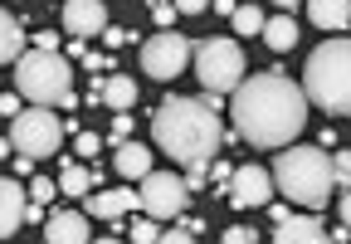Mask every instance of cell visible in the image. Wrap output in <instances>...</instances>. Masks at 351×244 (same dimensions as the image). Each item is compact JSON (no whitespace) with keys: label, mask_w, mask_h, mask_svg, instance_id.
Wrapping results in <instances>:
<instances>
[{"label":"cell","mask_w":351,"mask_h":244,"mask_svg":"<svg viewBox=\"0 0 351 244\" xmlns=\"http://www.w3.org/2000/svg\"><path fill=\"white\" fill-rule=\"evenodd\" d=\"M298 88H302L307 103H317L332 117H341L351 108V45L346 39H327L322 49H313Z\"/></svg>","instance_id":"cell-5"},{"label":"cell","mask_w":351,"mask_h":244,"mask_svg":"<svg viewBox=\"0 0 351 244\" xmlns=\"http://www.w3.org/2000/svg\"><path fill=\"white\" fill-rule=\"evenodd\" d=\"M122 137H132V112H117V117H112V147H117Z\"/></svg>","instance_id":"cell-30"},{"label":"cell","mask_w":351,"mask_h":244,"mask_svg":"<svg viewBox=\"0 0 351 244\" xmlns=\"http://www.w3.org/2000/svg\"><path fill=\"white\" fill-rule=\"evenodd\" d=\"M230 20H234V34H258L263 29V10L258 5H234Z\"/></svg>","instance_id":"cell-22"},{"label":"cell","mask_w":351,"mask_h":244,"mask_svg":"<svg viewBox=\"0 0 351 244\" xmlns=\"http://www.w3.org/2000/svg\"><path fill=\"white\" fill-rule=\"evenodd\" d=\"M98 98H103L112 112H127L132 103H137V84H132L127 73H112V78H103V84H98Z\"/></svg>","instance_id":"cell-20"},{"label":"cell","mask_w":351,"mask_h":244,"mask_svg":"<svg viewBox=\"0 0 351 244\" xmlns=\"http://www.w3.org/2000/svg\"><path fill=\"white\" fill-rule=\"evenodd\" d=\"M112 167H117L122 181H142V176L152 171V151H147L142 142L122 137V142H117V156H112Z\"/></svg>","instance_id":"cell-16"},{"label":"cell","mask_w":351,"mask_h":244,"mask_svg":"<svg viewBox=\"0 0 351 244\" xmlns=\"http://www.w3.org/2000/svg\"><path fill=\"white\" fill-rule=\"evenodd\" d=\"M210 5H215L219 15H230V10H234V0H210Z\"/></svg>","instance_id":"cell-36"},{"label":"cell","mask_w":351,"mask_h":244,"mask_svg":"<svg viewBox=\"0 0 351 244\" xmlns=\"http://www.w3.org/2000/svg\"><path fill=\"white\" fill-rule=\"evenodd\" d=\"M15 88H20V98H29L39 108H54V103L64 112L78 108V98H73V59L59 54V49H29V54H20L15 59Z\"/></svg>","instance_id":"cell-4"},{"label":"cell","mask_w":351,"mask_h":244,"mask_svg":"<svg viewBox=\"0 0 351 244\" xmlns=\"http://www.w3.org/2000/svg\"><path fill=\"white\" fill-rule=\"evenodd\" d=\"M274 239L278 244H327V230H322V220H317V210H307V215H283V220H274Z\"/></svg>","instance_id":"cell-12"},{"label":"cell","mask_w":351,"mask_h":244,"mask_svg":"<svg viewBox=\"0 0 351 244\" xmlns=\"http://www.w3.org/2000/svg\"><path fill=\"white\" fill-rule=\"evenodd\" d=\"M225 195H230L234 210H258V206L274 200V176L263 167H234L230 181H225Z\"/></svg>","instance_id":"cell-10"},{"label":"cell","mask_w":351,"mask_h":244,"mask_svg":"<svg viewBox=\"0 0 351 244\" xmlns=\"http://www.w3.org/2000/svg\"><path fill=\"white\" fill-rule=\"evenodd\" d=\"M108 25V5L103 0H64V29L73 39H88Z\"/></svg>","instance_id":"cell-11"},{"label":"cell","mask_w":351,"mask_h":244,"mask_svg":"<svg viewBox=\"0 0 351 244\" xmlns=\"http://www.w3.org/2000/svg\"><path fill=\"white\" fill-rule=\"evenodd\" d=\"M98 34H103V45H108V49H122V45H132V39H137V34H127V29H117V25H103Z\"/></svg>","instance_id":"cell-27"},{"label":"cell","mask_w":351,"mask_h":244,"mask_svg":"<svg viewBox=\"0 0 351 244\" xmlns=\"http://www.w3.org/2000/svg\"><path fill=\"white\" fill-rule=\"evenodd\" d=\"M59 142H64V127L49 108H29V112H15V127H10V147L25 151V156H59Z\"/></svg>","instance_id":"cell-7"},{"label":"cell","mask_w":351,"mask_h":244,"mask_svg":"<svg viewBox=\"0 0 351 244\" xmlns=\"http://www.w3.org/2000/svg\"><path fill=\"white\" fill-rule=\"evenodd\" d=\"M98 181H93V171L88 167H78V161H59V195H69V200H83L88 191H93Z\"/></svg>","instance_id":"cell-19"},{"label":"cell","mask_w":351,"mask_h":244,"mask_svg":"<svg viewBox=\"0 0 351 244\" xmlns=\"http://www.w3.org/2000/svg\"><path fill=\"white\" fill-rule=\"evenodd\" d=\"M230 117H234V132L244 142L274 151V147H288L307 127V98L283 69H269V73H254V78L234 84Z\"/></svg>","instance_id":"cell-1"},{"label":"cell","mask_w":351,"mask_h":244,"mask_svg":"<svg viewBox=\"0 0 351 244\" xmlns=\"http://www.w3.org/2000/svg\"><path fill=\"white\" fill-rule=\"evenodd\" d=\"M15 171H20V176H34V156L20 151V156H15Z\"/></svg>","instance_id":"cell-35"},{"label":"cell","mask_w":351,"mask_h":244,"mask_svg":"<svg viewBox=\"0 0 351 244\" xmlns=\"http://www.w3.org/2000/svg\"><path fill=\"white\" fill-rule=\"evenodd\" d=\"M25 54V34H20V20L10 10H0V64H15Z\"/></svg>","instance_id":"cell-21"},{"label":"cell","mask_w":351,"mask_h":244,"mask_svg":"<svg viewBox=\"0 0 351 244\" xmlns=\"http://www.w3.org/2000/svg\"><path fill=\"white\" fill-rule=\"evenodd\" d=\"M5 156H15V147H10V137H0V161Z\"/></svg>","instance_id":"cell-37"},{"label":"cell","mask_w":351,"mask_h":244,"mask_svg":"<svg viewBox=\"0 0 351 244\" xmlns=\"http://www.w3.org/2000/svg\"><path fill=\"white\" fill-rule=\"evenodd\" d=\"M307 15H313L317 29L327 34H341L346 20H351V0H307Z\"/></svg>","instance_id":"cell-17"},{"label":"cell","mask_w":351,"mask_h":244,"mask_svg":"<svg viewBox=\"0 0 351 244\" xmlns=\"http://www.w3.org/2000/svg\"><path fill=\"white\" fill-rule=\"evenodd\" d=\"M152 137L156 147L176 161V167H205L210 156H219V142H225V127H219V98H166L152 117Z\"/></svg>","instance_id":"cell-2"},{"label":"cell","mask_w":351,"mask_h":244,"mask_svg":"<svg viewBox=\"0 0 351 244\" xmlns=\"http://www.w3.org/2000/svg\"><path fill=\"white\" fill-rule=\"evenodd\" d=\"M274 5H278V10H288V15H293V5H298V0H274Z\"/></svg>","instance_id":"cell-38"},{"label":"cell","mask_w":351,"mask_h":244,"mask_svg":"<svg viewBox=\"0 0 351 244\" xmlns=\"http://www.w3.org/2000/svg\"><path fill=\"white\" fill-rule=\"evenodd\" d=\"M205 171H210V181H215L219 191H225V181H230L234 167H230V161H219V156H210V161H205Z\"/></svg>","instance_id":"cell-28"},{"label":"cell","mask_w":351,"mask_h":244,"mask_svg":"<svg viewBox=\"0 0 351 244\" xmlns=\"http://www.w3.org/2000/svg\"><path fill=\"white\" fill-rule=\"evenodd\" d=\"M332 181H337V191L351 186V156L346 151H332Z\"/></svg>","instance_id":"cell-24"},{"label":"cell","mask_w":351,"mask_h":244,"mask_svg":"<svg viewBox=\"0 0 351 244\" xmlns=\"http://www.w3.org/2000/svg\"><path fill=\"white\" fill-rule=\"evenodd\" d=\"M127 234L137 239V244H152V239H161V220H152V215H147V220H137V225H132Z\"/></svg>","instance_id":"cell-25"},{"label":"cell","mask_w":351,"mask_h":244,"mask_svg":"<svg viewBox=\"0 0 351 244\" xmlns=\"http://www.w3.org/2000/svg\"><path fill=\"white\" fill-rule=\"evenodd\" d=\"M161 239H166V244H186V239H195V234L181 225V230H161Z\"/></svg>","instance_id":"cell-33"},{"label":"cell","mask_w":351,"mask_h":244,"mask_svg":"<svg viewBox=\"0 0 351 244\" xmlns=\"http://www.w3.org/2000/svg\"><path fill=\"white\" fill-rule=\"evenodd\" d=\"M156 25H161V29L176 25V5H171V0H156Z\"/></svg>","instance_id":"cell-31"},{"label":"cell","mask_w":351,"mask_h":244,"mask_svg":"<svg viewBox=\"0 0 351 244\" xmlns=\"http://www.w3.org/2000/svg\"><path fill=\"white\" fill-rule=\"evenodd\" d=\"M83 200H88V215H98V220H117L127 210H137V191H103V186H93Z\"/></svg>","instance_id":"cell-14"},{"label":"cell","mask_w":351,"mask_h":244,"mask_svg":"<svg viewBox=\"0 0 351 244\" xmlns=\"http://www.w3.org/2000/svg\"><path fill=\"white\" fill-rule=\"evenodd\" d=\"M25 191H20V176H0V239L20 234L25 225Z\"/></svg>","instance_id":"cell-13"},{"label":"cell","mask_w":351,"mask_h":244,"mask_svg":"<svg viewBox=\"0 0 351 244\" xmlns=\"http://www.w3.org/2000/svg\"><path fill=\"white\" fill-rule=\"evenodd\" d=\"M186 200H191V191H186V181L176 176V171H147L137 181V206L152 220H181Z\"/></svg>","instance_id":"cell-8"},{"label":"cell","mask_w":351,"mask_h":244,"mask_svg":"<svg viewBox=\"0 0 351 244\" xmlns=\"http://www.w3.org/2000/svg\"><path fill=\"white\" fill-rule=\"evenodd\" d=\"M191 64V39L176 34V29H161L142 45V69L156 78V84H171V78H181Z\"/></svg>","instance_id":"cell-9"},{"label":"cell","mask_w":351,"mask_h":244,"mask_svg":"<svg viewBox=\"0 0 351 244\" xmlns=\"http://www.w3.org/2000/svg\"><path fill=\"white\" fill-rule=\"evenodd\" d=\"M29 200H39V206H49V200L59 195V186L49 181V176H29V191H25Z\"/></svg>","instance_id":"cell-23"},{"label":"cell","mask_w":351,"mask_h":244,"mask_svg":"<svg viewBox=\"0 0 351 244\" xmlns=\"http://www.w3.org/2000/svg\"><path fill=\"white\" fill-rule=\"evenodd\" d=\"M88 234V215H78V210H59V215H49L44 220V239L49 244H83Z\"/></svg>","instance_id":"cell-15"},{"label":"cell","mask_w":351,"mask_h":244,"mask_svg":"<svg viewBox=\"0 0 351 244\" xmlns=\"http://www.w3.org/2000/svg\"><path fill=\"white\" fill-rule=\"evenodd\" d=\"M73 151L78 156H98L103 151V137L98 132H73Z\"/></svg>","instance_id":"cell-26"},{"label":"cell","mask_w":351,"mask_h":244,"mask_svg":"<svg viewBox=\"0 0 351 244\" xmlns=\"http://www.w3.org/2000/svg\"><path fill=\"white\" fill-rule=\"evenodd\" d=\"M254 239V230H244V225H234V230H225V244H249Z\"/></svg>","instance_id":"cell-32"},{"label":"cell","mask_w":351,"mask_h":244,"mask_svg":"<svg viewBox=\"0 0 351 244\" xmlns=\"http://www.w3.org/2000/svg\"><path fill=\"white\" fill-rule=\"evenodd\" d=\"M191 64H195V78L205 84V93H215V98L234 93V84L244 78V49L234 39H200V45H191Z\"/></svg>","instance_id":"cell-6"},{"label":"cell","mask_w":351,"mask_h":244,"mask_svg":"<svg viewBox=\"0 0 351 244\" xmlns=\"http://www.w3.org/2000/svg\"><path fill=\"white\" fill-rule=\"evenodd\" d=\"M0 112L15 117V112H20V93H0Z\"/></svg>","instance_id":"cell-34"},{"label":"cell","mask_w":351,"mask_h":244,"mask_svg":"<svg viewBox=\"0 0 351 244\" xmlns=\"http://www.w3.org/2000/svg\"><path fill=\"white\" fill-rule=\"evenodd\" d=\"M171 5H176V15H205L210 0H171Z\"/></svg>","instance_id":"cell-29"},{"label":"cell","mask_w":351,"mask_h":244,"mask_svg":"<svg viewBox=\"0 0 351 244\" xmlns=\"http://www.w3.org/2000/svg\"><path fill=\"white\" fill-rule=\"evenodd\" d=\"M269 176H274V191H283L293 206H302V210L332 206L337 181H332V156L322 147H293L288 142V151H278Z\"/></svg>","instance_id":"cell-3"},{"label":"cell","mask_w":351,"mask_h":244,"mask_svg":"<svg viewBox=\"0 0 351 244\" xmlns=\"http://www.w3.org/2000/svg\"><path fill=\"white\" fill-rule=\"evenodd\" d=\"M258 34H263V45H269L274 54H288V49L298 45V20L283 10V15H274V20H263V29H258Z\"/></svg>","instance_id":"cell-18"}]
</instances>
